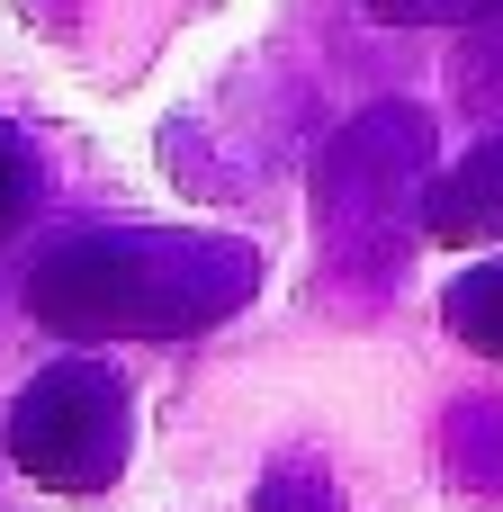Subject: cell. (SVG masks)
I'll return each instance as SVG.
<instances>
[{"label": "cell", "mask_w": 503, "mask_h": 512, "mask_svg": "<svg viewBox=\"0 0 503 512\" xmlns=\"http://www.w3.org/2000/svg\"><path fill=\"white\" fill-rule=\"evenodd\" d=\"M261 288V252L234 234H63L27 270V315L63 342H171L225 324Z\"/></svg>", "instance_id": "obj_1"}, {"label": "cell", "mask_w": 503, "mask_h": 512, "mask_svg": "<svg viewBox=\"0 0 503 512\" xmlns=\"http://www.w3.org/2000/svg\"><path fill=\"white\" fill-rule=\"evenodd\" d=\"M423 198H432V117L387 99L360 108L324 162H315V234L342 279H396V261L423 243Z\"/></svg>", "instance_id": "obj_2"}, {"label": "cell", "mask_w": 503, "mask_h": 512, "mask_svg": "<svg viewBox=\"0 0 503 512\" xmlns=\"http://www.w3.org/2000/svg\"><path fill=\"white\" fill-rule=\"evenodd\" d=\"M126 441H135V405H126V378L108 360H54L9 405V459H18V477H36L54 495L117 486Z\"/></svg>", "instance_id": "obj_3"}, {"label": "cell", "mask_w": 503, "mask_h": 512, "mask_svg": "<svg viewBox=\"0 0 503 512\" xmlns=\"http://www.w3.org/2000/svg\"><path fill=\"white\" fill-rule=\"evenodd\" d=\"M423 234L432 243H503V135L477 144L468 162H450L423 198Z\"/></svg>", "instance_id": "obj_4"}, {"label": "cell", "mask_w": 503, "mask_h": 512, "mask_svg": "<svg viewBox=\"0 0 503 512\" xmlns=\"http://www.w3.org/2000/svg\"><path fill=\"white\" fill-rule=\"evenodd\" d=\"M441 459H450V477H459V486L503 495V405H495V396H477V405H459V414H450Z\"/></svg>", "instance_id": "obj_5"}, {"label": "cell", "mask_w": 503, "mask_h": 512, "mask_svg": "<svg viewBox=\"0 0 503 512\" xmlns=\"http://www.w3.org/2000/svg\"><path fill=\"white\" fill-rule=\"evenodd\" d=\"M441 315H450V333H459L468 351L503 360V261L459 270V279H450V297H441Z\"/></svg>", "instance_id": "obj_6"}, {"label": "cell", "mask_w": 503, "mask_h": 512, "mask_svg": "<svg viewBox=\"0 0 503 512\" xmlns=\"http://www.w3.org/2000/svg\"><path fill=\"white\" fill-rule=\"evenodd\" d=\"M459 99L477 117H503V18H486L468 45H459Z\"/></svg>", "instance_id": "obj_7"}, {"label": "cell", "mask_w": 503, "mask_h": 512, "mask_svg": "<svg viewBox=\"0 0 503 512\" xmlns=\"http://www.w3.org/2000/svg\"><path fill=\"white\" fill-rule=\"evenodd\" d=\"M261 512H342V495H333V477L315 459H279L261 477Z\"/></svg>", "instance_id": "obj_8"}, {"label": "cell", "mask_w": 503, "mask_h": 512, "mask_svg": "<svg viewBox=\"0 0 503 512\" xmlns=\"http://www.w3.org/2000/svg\"><path fill=\"white\" fill-rule=\"evenodd\" d=\"M387 27H486L503 18V0H369Z\"/></svg>", "instance_id": "obj_9"}, {"label": "cell", "mask_w": 503, "mask_h": 512, "mask_svg": "<svg viewBox=\"0 0 503 512\" xmlns=\"http://www.w3.org/2000/svg\"><path fill=\"white\" fill-rule=\"evenodd\" d=\"M36 207V153L18 144V126H0V234H18Z\"/></svg>", "instance_id": "obj_10"}]
</instances>
